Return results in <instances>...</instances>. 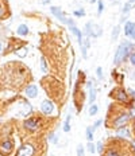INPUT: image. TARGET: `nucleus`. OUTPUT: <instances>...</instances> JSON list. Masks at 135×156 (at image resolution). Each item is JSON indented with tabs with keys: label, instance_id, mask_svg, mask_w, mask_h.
Returning a JSON list of instances; mask_svg holds the SVG:
<instances>
[{
	"label": "nucleus",
	"instance_id": "1",
	"mask_svg": "<svg viewBox=\"0 0 135 156\" xmlns=\"http://www.w3.org/2000/svg\"><path fill=\"white\" fill-rule=\"evenodd\" d=\"M135 49V44L130 41H123L119 47H117L116 52H115V57H114V63L116 65H120L122 62H124L127 59V57L130 55V52Z\"/></svg>",
	"mask_w": 135,
	"mask_h": 156
},
{
	"label": "nucleus",
	"instance_id": "2",
	"mask_svg": "<svg viewBox=\"0 0 135 156\" xmlns=\"http://www.w3.org/2000/svg\"><path fill=\"white\" fill-rule=\"evenodd\" d=\"M50 11H51V14L54 15V16L58 19L61 23L64 24H68V26L70 27V26H74V22L72 20V19H69V17L66 16V15L62 12L61 8H58V7H50Z\"/></svg>",
	"mask_w": 135,
	"mask_h": 156
},
{
	"label": "nucleus",
	"instance_id": "3",
	"mask_svg": "<svg viewBox=\"0 0 135 156\" xmlns=\"http://www.w3.org/2000/svg\"><path fill=\"white\" fill-rule=\"evenodd\" d=\"M103 34V28L96 23H87L85 26V35L87 36H93V38H99L100 35Z\"/></svg>",
	"mask_w": 135,
	"mask_h": 156
},
{
	"label": "nucleus",
	"instance_id": "4",
	"mask_svg": "<svg viewBox=\"0 0 135 156\" xmlns=\"http://www.w3.org/2000/svg\"><path fill=\"white\" fill-rule=\"evenodd\" d=\"M124 35L132 41H135V23L134 22H127L124 24Z\"/></svg>",
	"mask_w": 135,
	"mask_h": 156
},
{
	"label": "nucleus",
	"instance_id": "5",
	"mask_svg": "<svg viewBox=\"0 0 135 156\" xmlns=\"http://www.w3.org/2000/svg\"><path fill=\"white\" fill-rule=\"evenodd\" d=\"M34 147L31 144H23L18 151V156H32L34 155Z\"/></svg>",
	"mask_w": 135,
	"mask_h": 156
},
{
	"label": "nucleus",
	"instance_id": "6",
	"mask_svg": "<svg viewBox=\"0 0 135 156\" xmlns=\"http://www.w3.org/2000/svg\"><path fill=\"white\" fill-rule=\"evenodd\" d=\"M41 109H42V112L45 113V114H53V112H54V104L50 100H45V101H42V104H41Z\"/></svg>",
	"mask_w": 135,
	"mask_h": 156
},
{
	"label": "nucleus",
	"instance_id": "7",
	"mask_svg": "<svg viewBox=\"0 0 135 156\" xmlns=\"http://www.w3.org/2000/svg\"><path fill=\"white\" fill-rule=\"evenodd\" d=\"M128 119H130V116L127 114V113H123V114H119L116 117V119L114 120V125L115 127H124V125L127 124V121H128Z\"/></svg>",
	"mask_w": 135,
	"mask_h": 156
},
{
	"label": "nucleus",
	"instance_id": "8",
	"mask_svg": "<svg viewBox=\"0 0 135 156\" xmlns=\"http://www.w3.org/2000/svg\"><path fill=\"white\" fill-rule=\"evenodd\" d=\"M111 94H112L114 98L117 100V101H127V98H128L126 90H123V89H115Z\"/></svg>",
	"mask_w": 135,
	"mask_h": 156
},
{
	"label": "nucleus",
	"instance_id": "9",
	"mask_svg": "<svg viewBox=\"0 0 135 156\" xmlns=\"http://www.w3.org/2000/svg\"><path fill=\"white\" fill-rule=\"evenodd\" d=\"M24 94L29 97V98H35L38 95V86L37 85H29V86L24 89Z\"/></svg>",
	"mask_w": 135,
	"mask_h": 156
},
{
	"label": "nucleus",
	"instance_id": "10",
	"mask_svg": "<svg viewBox=\"0 0 135 156\" xmlns=\"http://www.w3.org/2000/svg\"><path fill=\"white\" fill-rule=\"evenodd\" d=\"M12 148H14V144H12L11 140H4V141L0 144V152L4 153V155H8L12 151Z\"/></svg>",
	"mask_w": 135,
	"mask_h": 156
},
{
	"label": "nucleus",
	"instance_id": "11",
	"mask_svg": "<svg viewBox=\"0 0 135 156\" xmlns=\"http://www.w3.org/2000/svg\"><path fill=\"white\" fill-rule=\"evenodd\" d=\"M24 127L30 130H35V129H38V121L35 119H29L24 121Z\"/></svg>",
	"mask_w": 135,
	"mask_h": 156
},
{
	"label": "nucleus",
	"instance_id": "12",
	"mask_svg": "<svg viewBox=\"0 0 135 156\" xmlns=\"http://www.w3.org/2000/svg\"><path fill=\"white\" fill-rule=\"evenodd\" d=\"M116 135L119 136V137H126V139H130V130H128V128H126V127H119L117 128V130H116Z\"/></svg>",
	"mask_w": 135,
	"mask_h": 156
},
{
	"label": "nucleus",
	"instance_id": "13",
	"mask_svg": "<svg viewBox=\"0 0 135 156\" xmlns=\"http://www.w3.org/2000/svg\"><path fill=\"white\" fill-rule=\"evenodd\" d=\"M70 31L73 32L74 35H76V38H77V41H79V43H81V42H82V34H81V31H80V30L77 28L76 26H70Z\"/></svg>",
	"mask_w": 135,
	"mask_h": 156
},
{
	"label": "nucleus",
	"instance_id": "14",
	"mask_svg": "<svg viewBox=\"0 0 135 156\" xmlns=\"http://www.w3.org/2000/svg\"><path fill=\"white\" fill-rule=\"evenodd\" d=\"M16 34L22 35V36L29 34V27H27V24H21V26L18 27V30H16Z\"/></svg>",
	"mask_w": 135,
	"mask_h": 156
},
{
	"label": "nucleus",
	"instance_id": "15",
	"mask_svg": "<svg viewBox=\"0 0 135 156\" xmlns=\"http://www.w3.org/2000/svg\"><path fill=\"white\" fill-rule=\"evenodd\" d=\"M89 102L91 104H93L95 100H96V89H95L93 86H92V84H89Z\"/></svg>",
	"mask_w": 135,
	"mask_h": 156
},
{
	"label": "nucleus",
	"instance_id": "16",
	"mask_svg": "<svg viewBox=\"0 0 135 156\" xmlns=\"http://www.w3.org/2000/svg\"><path fill=\"white\" fill-rule=\"evenodd\" d=\"M119 32H120V27H119V26H115L114 30H112V34H111L112 41H116L117 36H119Z\"/></svg>",
	"mask_w": 135,
	"mask_h": 156
},
{
	"label": "nucleus",
	"instance_id": "17",
	"mask_svg": "<svg viewBox=\"0 0 135 156\" xmlns=\"http://www.w3.org/2000/svg\"><path fill=\"white\" fill-rule=\"evenodd\" d=\"M93 132H95L93 127L87 128V139H88V141H92V140H93Z\"/></svg>",
	"mask_w": 135,
	"mask_h": 156
},
{
	"label": "nucleus",
	"instance_id": "18",
	"mask_svg": "<svg viewBox=\"0 0 135 156\" xmlns=\"http://www.w3.org/2000/svg\"><path fill=\"white\" fill-rule=\"evenodd\" d=\"M97 112H99V108H97V105L96 104H91V106H89V114L95 116Z\"/></svg>",
	"mask_w": 135,
	"mask_h": 156
},
{
	"label": "nucleus",
	"instance_id": "19",
	"mask_svg": "<svg viewBox=\"0 0 135 156\" xmlns=\"http://www.w3.org/2000/svg\"><path fill=\"white\" fill-rule=\"evenodd\" d=\"M27 52H29V50H27V47H23V49H19L18 51H16V54H18V57L21 58H24L27 55Z\"/></svg>",
	"mask_w": 135,
	"mask_h": 156
},
{
	"label": "nucleus",
	"instance_id": "20",
	"mask_svg": "<svg viewBox=\"0 0 135 156\" xmlns=\"http://www.w3.org/2000/svg\"><path fill=\"white\" fill-rule=\"evenodd\" d=\"M106 156H120V155H119L117 149H115V148H109V149L106 152Z\"/></svg>",
	"mask_w": 135,
	"mask_h": 156
},
{
	"label": "nucleus",
	"instance_id": "21",
	"mask_svg": "<svg viewBox=\"0 0 135 156\" xmlns=\"http://www.w3.org/2000/svg\"><path fill=\"white\" fill-rule=\"evenodd\" d=\"M77 156H85V149L81 144L77 145Z\"/></svg>",
	"mask_w": 135,
	"mask_h": 156
},
{
	"label": "nucleus",
	"instance_id": "22",
	"mask_svg": "<svg viewBox=\"0 0 135 156\" xmlns=\"http://www.w3.org/2000/svg\"><path fill=\"white\" fill-rule=\"evenodd\" d=\"M41 69H42V71H45V73L47 71V65H46V59H45L43 57L41 58Z\"/></svg>",
	"mask_w": 135,
	"mask_h": 156
},
{
	"label": "nucleus",
	"instance_id": "23",
	"mask_svg": "<svg viewBox=\"0 0 135 156\" xmlns=\"http://www.w3.org/2000/svg\"><path fill=\"white\" fill-rule=\"evenodd\" d=\"M69 121H70V116H68L66 121H65V125H64V130H65V132H69V130H70V125H69Z\"/></svg>",
	"mask_w": 135,
	"mask_h": 156
},
{
	"label": "nucleus",
	"instance_id": "24",
	"mask_svg": "<svg viewBox=\"0 0 135 156\" xmlns=\"http://www.w3.org/2000/svg\"><path fill=\"white\" fill-rule=\"evenodd\" d=\"M74 15H76V16H85V11H84V9H76V11L73 12Z\"/></svg>",
	"mask_w": 135,
	"mask_h": 156
},
{
	"label": "nucleus",
	"instance_id": "25",
	"mask_svg": "<svg viewBox=\"0 0 135 156\" xmlns=\"http://www.w3.org/2000/svg\"><path fill=\"white\" fill-rule=\"evenodd\" d=\"M49 141L50 143H57V135L56 133H50L49 135Z\"/></svg>",
	"mask_w": 135,
	"mask_h": 156
},
{
	"label": "nucleus",
	"instance_id": "26",
	"mask_svg": "<svg viewBox=\"0 0 135 156\" xmlns=\"http://www.w3.org/2000/svg\"><path fill=\"white\" fill-rule=\"evenodd\" d=\"M88 151H89L91 153H95V152H96V147H95V145L92 144V141L88 143Z\"/></svg>",
	"mask_w": 135,
	"mask_h": 156
},
{
	"label": "nucleus",
	"instance_id": "27",
	"mask_svg": "<svg viewBox=\"0 0 135 156\" xmlns=\"http://www.w3.org/2000/svg\"><path fill=\"white\" fill-rule=\"evenodd\" d=\"M104 9V4L101 0H99V9H97V15H101V12H103Z\"/></svg>",
	"mask_w": 135,
	"mask_h": 156
},
{
	"label": "nucleus",
	"instance_id": "28",
	"mask_svg": "<svg viewBox=\"0 0 135 156\" xmlns=\"http://www.w3.org/2000/svg\"><path fill=\"white\" fill-rule=\"evenodd\" d=\"M96 151H97L99 153H103V143H101V141L97 143V145H96Z\"/></svg>",
	"mask_w": 135,
	"mask_h": 156
},
{
	"label": "nucleus",
	"instance_id": "29",
	"mask_svg": "<svg viewBox=\"0 0 135 156\" xmlns=\"http://www.w3.org/2000/svg\"><path fill=\"white\" fill-rule=\"evenodd\" d=\"M96 73H97V78H99V79H103V69H101V67H97Z\"/></svg>",
	"mask_w": 135,
	"mask_h": 156
},
{
	"label": "nucleus",
	"instance_id": "30",
	"mask_svg": "<svg viewBox=\"0 0 135 156\" xmlns=\"http://www.w3.org/2000/svg\"><path fill=\"white\" fill-rule=\"evenodd\" d=\"M130 62H131L132 66H135V52H131V54H130Z\"/></svg>",
	"mask_w": 135,
	"mask_h": 156
},
{
	"label": "nucleus",
	"instance_id": "31",
	"mask_svg": "<svg viewBox=\"0 0 135 156\" xmlns=\"http://www.w3.org/2000/svg\"><path fill=\"white\" fill-rule=\"evenodd\" d=\"M101 122H103V120H97V121L95 122L93 128H97V127H100V125H101Z\"/></svg>",
	"mask_w": 135,
	"mask_h": 156
},
{
	"label": "nucleus",
	"instance_id": "32",
	"mask_svg": "<svg viewBox=\"0 0 135 156\" xmlns=\"http://www.w3.org/2000/svg\"><path fill=\"white\" fill-rule=\"evenodd\" d=\"M4 14V7L3 6H0V16Z\"/></svg>",
	"mask_w": 135,
	"mask_h": 156
},
{
	"label": "nucleus",
	"instance_id": "33",
	"mask_svg": "<svg viewBox=\"0 0 135 156\" xmlns=\"http://www.w3.org/2000/svg\"><path fill=\"white\" fill-rule=\"evenodd\" d=\"M128 3H130V4H131V6H132V7H134V6H135V0H128Z\"/></svg>",
	"mask_w": 135,
	"mask_h": 156
},
{
	"label": "nucleus",
	"instance_id": "34",
	"mask_svg": "<svg viewBox=\"0 0 135 156\" xmlns=\"http://www.w3.org/2000/svg\"><path fill=\"white\" fill-rule=\"evenodd\" d=\"M130 94H131L132 97H135V90H130Z\"/></svg>",
	"mask_w": 135,
	"mask_h": 156
},
{
	"label": "nucleus",
	"instance_id": "35",
	"mask_svg": "<svg viewBox=\"0 0 135 156\" xmlns=\"http://www.w3.org/2000/svg\"><path fill=\"white\" fill-rule=\"evenodd\" d=\"M131 78H132V79H135V71L131 73Z\"/></svg>",
	"mask_w": 135,
	"mask_h": 156
},
{
	"label": "nucleus",
	"instance_id": "36",
	"mask_svg": "<svg viewBox=\"0 0 135 156\" xmlns=\"http://www.w3.org/2000/svg\"><path fill=\"white\" fill-rule=\"evenodd\" d=\"M49 1H50V0H43V4H47Z\"/></svg>",
	"mask_w": 135,
	"mask_h": 156
},
{
	"label": "nucleus",
	"instance_id": "37",
	"mask_svg": "<svg viewBox=\"0 0 135 156\" xmlns=\"http://www.w3.org/2000/svg\"><path fill=\"white\" fill-rule=\"evenodd\" d=\"M3 50V44H1V42H0V51Z\"/></svg>",
	"mask_w": 135,
	"mask_h": 156
},
{
	"label": "nucleus",
	"instance_id": "38",
	"mask_svg": "<svg viewBox=\"0 0 135 156\" xmlns=\"http://www.w3.org/2000/svg\"><path fill=\"white\" fill-rule=\"evenodd\" d=\"M95 1H96V0H91V3H95Z\"/></svg>",
	"mask_w": 135,
	"mask_h": 156
}]
</instances>
